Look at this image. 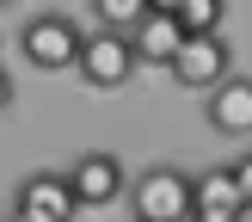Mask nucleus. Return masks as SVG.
I'll return each mask as SVG.
<instances>
[{"label": "nucleus", "mask_w": 252, "mask_h": 222, "mask_svg": "<svg viewBox=\"0 0 252 222\" xmlns=\"http://www.w3.org/2000/svg\"><path fill=\"white\" fill-rule=\"evenodd\" d=\"M68 185L80 197V210H111L117 197H129V167L111 148H86V154L68 160Z\"/></svg>", "instance_id": "obj_4"}, {"label": "nucleus", "mask_w": 252, "mask_h": 222, "mask_svg": "<svg viewBox=\"0 0 252 222\" xmlns=\"http://www.w3.org/2000/svg\"><path fill=\"white\" fill-rule=\"evenodd\" d=\"M166 12L179 19L185 37H221V12H228V0H166Z\"/></svg>", "instance_id": "obj_10"}, {"label": "nucleus", "mask_w": 252, "mask_h": 222, "mask_svg": "<svg viewBox=\"0 0 252 222\" xmlns=\"http://www.w3.org/2000/svg\"><path fill=\"white\" fill-rule=\"evenodd\" d=\"M135 49H129V37L123 31H86V43H80V62H74V74H80L93 93H123V86L135 80Z\"/></svg>", "instance_id": "obj_3"}, {"label": "nucleus", "mask_w": 252, "mask_h": 222, "mask_svg": "<svg viewBox=\"0 0 252 222\" xmlns=\"http://www.w3.org/2000/svg\"><path fill=\"white\" fill-rule=\"evenodd\" d=\"M191 179H197V216L246 222V197H240V185H234V167H203V173H191Z\"/></svg>", "instance_id": "obj_9"}, {"label": "nucleus", "mask_w": 252, "mask_h": 222, "mask_svg": "<svg viewBox=\"0 0 252 222\" xmlns=\"http://www.w3.org/2000/svg\"><path fill=\"white\" fill-rule=\"evenodd\" d=\"M135 222H191L197 216V179L185 167H148L129 179Z\"/></svg>", "instance_id": "obj_1"}, {"label": "nucleus", "mask_w": 252, "mask_h": 222, "mask_svg": "<svg viewBox=\"0 0 252 222\" xmlns=\"http://www.w3.org/2000/svg\"><path fill=\"white\" fill-rule=\"evenodd\" d=\"M12 204L19 210H31V216H43V222H74L80 216V197H74V185H68V167H37V173H25L19 179V191H12Z\"/></svg>", "instance_id": "obj_6"}, {"label": "nucleus", "mask_w": 252, "mask_h": 222, "mask_svg": "<svg viewBox=\"0 0 252 222\" xmlns=\"http://www.w3.org/2000/svg\"><path fill=\"white\" fill-rule=\"evenodd\" d=\"M234 185H240V197H246V210H252V154L234 160Z\"/></svg>", "instance_id": "obj_12"}, {"label": "nucleus", "mask_w": 252, "mask_h": 222, "mask_svg": "<svg viewBox=\"0 0 252 222\" xmlns=\"http://www.w3.org/2000/svg\"><path fill=\"white\" fill-rule=\"evenodd\" d=\"M0 222H43V216H31V210H19V204H6V216Z\"/></svg>", "instance_id": "obj_14"}, {"label": "nucleus", "mask_w": 252, "mask_h": 222, "mask_svg": "<svg viewBox=\"0 0 252 222\" xmlns=\"http://www.w3.org/2000/svg\"><path fill=\"white\" fill-rule=\"evenodd\" d=\"M203 117L216 136H252V74H234L228 86L203 99Z\"/></svg>", "instance_id": "obj_8"}, {"label": "nucleus", "mask_w": 252, "mask_h": 222, "mask_svg": "<svg viewBox=\"0 0 252 222\" xmlns=\"http://www.w3.org/2000/svg\"><path fill=\"white\" fill-rule=\"evenodd\" d=\"M80 43H86V31L68 12H31V19L19 25V56L31 62V68H43V74H68L74 62H80Z\"/></svg>", "instance_id": "obj_2"}, {"label": "nucleus", "mask_w": 252, "mask_h": 222, "mask_svg": "<svg viewBox=\"0 0 252 222\" xmlns=\"http://www.w3.org/2000/svg\"><path fill=\"white\" fill-rule=\"evenodd\" d=\"M172 80L185 86V93H216V86H228L234 80V49L221 43V37H185V49L172 56Z\"/></svg>", "instance_id": "obj_5"}, {"label": "nucleus", "mask_w": 252, "mask_h": 222, "mask_svg": "<svg viewBox=\"0 0 252 222\" xmlns=\"http://www.w3.org/2000/svg\"><path fill=\"white\" fill-rule=\"evenodd\" d=\"M129 49H135L142 68H172V56L185 49V31H179V19L166 12V0H154V12L129 31Z\"/></svg>", "instance_id": "obj_7"}, {"label": "nucleus", "mask_w": 252, "mask_h": 222, "mask_svg": "<svg viewBox=\"0 0 252 222\" xmlns=\"http://www.w3.org/2000/svg\"><path fill=\"white\" fill-rule=\"evenodd\" d=\"M191 222H234V216H191Z\"/></svg>", "instance_id": "obj_15"}, {"label": "nucleus", "mask_w": 252, "mask_h": 222, "mask_svg": "<svg viewBox=\"0 0 252 222\" xmlns=\"http://www.w3.org/2000/svg\"><path fill=\"white\" fill-rule=\"evenodd\" d=\"M93 12H98V31H123L129 37L135 25L154 12V0H93Z\"/></svg>", "instance_id": "obj_11"}, {"label": "nucleus", "mask_w": 252, "mask_h": 222, "mask_svg": "<svg viewBox=\"0 0 252 222\" xmlns=\"http://www.w3.org/2000/svg\"><path fill=\"white\" fill-rule=\"evenodd\" d=\"M12 99H19V86H12V74H6V62H0V117L12 111Z\"/></svg>", "instance_id": "obj_13"}]
</instances>
